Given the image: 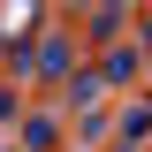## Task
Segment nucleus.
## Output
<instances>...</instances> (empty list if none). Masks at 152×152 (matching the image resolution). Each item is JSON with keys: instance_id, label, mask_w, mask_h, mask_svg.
Instances as JSON below:
<instances>
[{"instance_id": "nucleus-2", "label": "nucleus", "mask_w": 152, "mask_h": 152, "mask_svg": "<svg viewBox=\"0 0 152 152\" xmlns=\"http://www.w3.org/2000/svg\"><path fill=\"white\" fill-rule=\"evenodd\" d=\"M31 31H38V0H8V8H0V38H15V53H23Z\"/></svg>"}, {"instance_id": "nucleus-4", "label": "nucleus", "mask_w": 152, "mask_h": 152, "mask_svg": "<svg viewBox=\"0 0 152 152\" xmlns=\"http://www.w3.org/2000/svg\"><path fill=\"white\" fill-rule=\"evenodd\" d=\"M129 69H137V46H114V53H107V69H99V76H107V84H129Z\"/></svg>"}, {"instance_id": "nucleus-3", "label": "nucleus", "mask_w": 152, "mask_h": 152, "mask_svg": "<svg viewBox=\"0 0 152 152\" xmlns=\"http://www.w3.org/2000/svg\"><path fill=\"white\" fill-rule=\"evenodd\" d=\"M23 152H53V114H31L23 122Z\"/></svg>"}, {"instance_id": "nucleus-1", "label": "nucleus", "mask_w": 152, "mask_h": 152, "mask_svg": "<svg viewBox=\"0 0 152 152\" xmlns=\"http://www.w3.org/2000/svg\"><path fill=\"white\" fill-rule=\"evenodd\" d=\"M31 76H46V84H69V76H76V46H69V31H46V38H38Z\"/></svg>"}, {"instance_id": "nucleus-5", "label": "nucleus", "mask_w": 152, "mask_h": 152, "mask_svg": "<svg viewBox=\"0 0 152 152\" xmlns=\"http://www.w3.org/2000/svg\"><path fill=\"white\" fill-rule=\"evenodd\" d=\"M8 114H15V91H8V84H0V122H8Z\"/></svg>"}]
</instances>
